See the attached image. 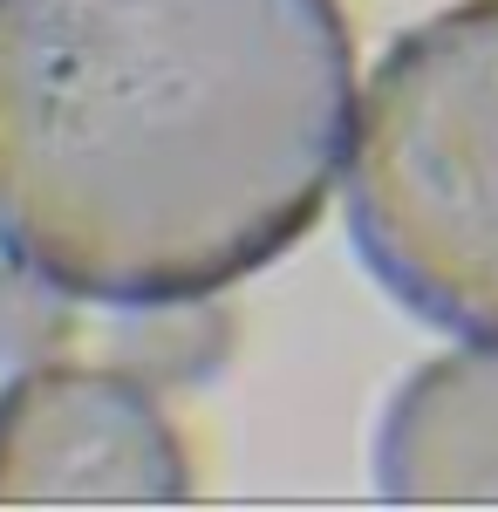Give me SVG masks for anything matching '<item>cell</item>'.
<instances>
[{
    "label": "cell",
    "mask_w": 498,
    "mask_h": 512,
    "mask_svg": "<svg viewBox=\"0 0 498 512\" xmlns=\"http://www.w3.org/2000/svg\"><path fill=\"white\" fill-rule=\"evenodd\" d=\"M355 144L335 0H0V253L96 308H185L321 219Z\"/></svg>",
    "instance_id": "6da1fadb"
},
{
    "label": "cell",
    "mask_w": 498,
    "mask_h": 512,
    "mask_svg": "<svg viewBox=\"0 0 498 512\" xmlns=\"http://www.w3.org/2000/svg\"><path fill=\"white\" fill-rule=\"evenodd\" d=\"M348 233L430 328L498 342V0L396 35L355 103Z\"/></svg>",
    "instance_id": "7a4b0ae2"
},
{
    "label": "cell",
    "mask_w": 498,
    "mask_h": 512,
    "mask_svg": "<svg viewBox=\"0 0 498 512\" xmlns=\"http://www.w3.org/2000/svg\"><path fill=\"white\" fill-rule=\"evenodd\" d=\"M185 444L123 369H21L0 390V506H178Z\"/></svg>",
    "instance_id": "3957f363"
},
{
    "label": "cell",
    "mask_w": 498,
    "mask_h": 512,
    "mask_svg": "<svg viewBox=\"0 0 498 512\" xmlns=\"http://www.w3.org/2000/svg\"><path fill=\"white\" fill-rule=\"evenodd\" d=\"M376 485L403 506H498V342L437 355L389 396Z\"/></svg>",
    "instance_id": "277c9868"
}]
</instances>
